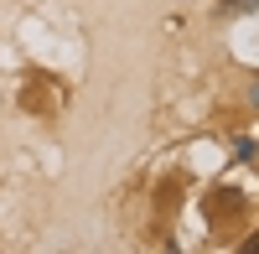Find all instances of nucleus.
<instances>
[{
    "instance_id": "obj_1",
    "label": "nucleus",
    "mask_w": 259,
    "mask_h": 254,
    "mask_svg": "<svg viewBox=\"0 0 259 254\" xmlns=\"http://www.w3.org/2000/svg\"><path fill=\"white\" fill-rule=\"evenodd\" d=\"M233 156H239V161H254V140L239 135V140H233Z\"/></svg>"
},
{
    "instance_id": "obj_2",
    "label": "nucleus",
    "mask_w": 259,
    "mask_h": 254,
    "mask_svg": "<svg viewBox=\"0 0 259 254\" xmlns=\"http://www.w3.org/2000/svg\"><path fill=\"white\" fill-rule=\"evenodd\" d=\"M233 11H259V0H228V6H223V16H233Z\"/></svg>"
},
{
    "instance_id": "obj_3",
    "label": "nucleus",
    "mask_w": 259,
    "mask_h": 254,
    "mask_svg": "<svg viewBox=\"0 0 259 254\" xmlns=\"http://www.w3.org/2000/svg\"><path fill=\"white\" fill-rule=\"evenodd\" d=\"M254 104H259V83H254Z\"/></svg>"
}]
</instances>
